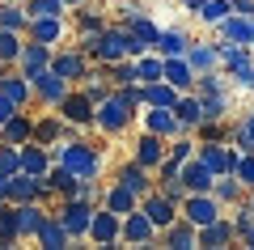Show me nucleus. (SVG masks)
<instances>
[{"instance_id": "obj_34", "label": "nucleus", "mask_w": 254, "mask_h": 250, "mask_svg": "<svg viewBox=\"0 0 254 250\" xmlns=\"http://www.w3.org/2000/svg\"><path fill=\"white\" fill-rule=\"evenodd\" d=\"M0 26H4V30H17V34H26V30H30V13H26V4H17V0H4V4H0Z\"/></svg>"}, {"instance_id": "obj_52", "label": "nucleus", "mask_w": 254, "mask_h": 250, "mask_svg": "<svg viewBox=\"0 0 254 250\" xmlns=\"http://www.w3.org/2000/svg\"><path fill=\"white\" fill-rule=\"evenodd\" d=\"M242 246H250V250H254V225H250V229L242 233Z\"/></svg>"}, {"instance_id": "obj_35", "label": "nucleus", "mask_w": 254, "mask_h": 250, "mask_svg": "<svg viewBox=\"0 0 254 250\" xmlns=\"http://www.w3.org/2000/svg\"><path fill=\"white\" fill-rule=\"evenodd\" d=\"M229 144H237L242 153H254V110H246V115L229 127Z\"/></svg>"}, {"instance_id": "obj_16", "label": "nucleus", "mask_w": 254, "mask_h": 250, "mask_svg": "<svg viewBox=\"0 0 254 250\" xmlns=\"http://www.w3.org/2000/svg\"><path fill=\"white\" fill-rule=\"evenodd\" d=\"M140 208L148 212V221H153L157 229H165V225H174V221H178V204H174V199H165L157 187L148 191L144 199H140Z\"/></svg>"}, {"instance_id": "obj_23", "label": "nucleus", "mask_w": 254, "mask_h": 250, "mask_svg": "<svg viewBox=\"0 0 254 250\" xmlns=\"http://www.w3.org/2000/svg\"><path fill=\"white\" fill-rule=\"evenodd\" d=\"M13 212H17V238L26 242V238H34L38 233V225H43V204L38 199H26V204H13Z\"/></svg>"}, {"instance_id": "obj_37", "label": "nucleus", "mask_w": 254, "mask_h": 250, "mask_svg": "<svg viewBox=\"0 0 254 250\" xmlns=\"http://www.w3.org/2000/svg\"><path fill=\"white\" fill-rule=\"evenodd\" d=\"M127 30H131V38H136V43H144L148 51H153V43L161 38V26H153V21H148V13H136V17L127 21Z\"/></svg>"}, {"instance_id": "obj_33", "label": "nucleus", "mask_w": 254, "mask_h": 250, "mask_svg": "<svg viewBox=\"0 0 254 250\" xmlns=\"http://www.w3.org/2000/svg\"><path fill=\"white\" fill-rule=\"evenodd\" d=\"M178 98H182V93L174 89L165 77H161V81H148V85H144V106H174Z\"/></svg>"}, {"instance_id": "obj_1", "label": "nucleus", "mask_w": 254, "mask_h": 250, "mask_svg": "<svg viewBox=\"0 0 254 250\" xmlns=\"http://www.w3.org/2000/svg\"><path fill=\"white\" fill-rule=\"evenodd\" d=\"M51 161L68 166L76 178H98V174H102V153H98V144H85L81 136L51 144Z\"/></svg>"}, {"instance_id": "obj_14", "label": "nucleus", "mask_w": 254, "mask_h": 250, "mask_svg": "<svg viewBox=\"0 0 254 250\" xmlns=\"http://www.w3.org/2000/svg\"><path fill=\"white\" fill-rule=\"evenodd\" d=\"M140 115H144V132H157V136H165V140L182 136V123H178V115H174V106H148V110H140Z\"/></svg>"}, {"instance_id": "obj_3", "label": "nucleus", "mask_w": 254, "mask_h": 250, "mask_svg": "<svg viewBox=\"0 0 254 250\" xmlns=\"http://www.w3.org/2000/svg\"><path fill=\"white\" fill-rule=\"evenodd\" d=\"M93 208L98 204H89V199H81V195H72V199H64L60 204V221H64V229L72 233V242H81V238H89V221H93Z\"/></svg>"}, {"instance_id": "obj_29", "label": "nucleus", "mask_w": 254, "mask_h": 250, "mask_svg": "<svg viewBox=\"0 0 254 250\" xmlns=\"http://www.w3.org/2000/svg\"><path fill=\"white\" fill-rule=\"evenodd\" d=\"M174 115H178L182 132H195V127H199V119H203V110H199V93H195V89L182 93V98L174 102Z\"/></svg>"}, {"instance_id": "obj_46", "label": "nucleus", "mask_w": 254, "mask_h": 250, "mask_svg": "<svg viewBox=\"0 0 254 250\" xmlns=\"http://www.w3.org/2000/svg\"><path fill=\"white\" fill-rule=\"evenodd\" d=\"M237 182H242L246 191H254V153H242V157H237Z\"/></svg>"}, {"instance_id": "obj_17", "label": "nucleus", "mask_w": 254, "mask_h": 250, "mask_svg": "<svg viewBox=\"0 0 254 250\" xmlns=\"http://www.w3.org/2000/svg\"><path fill=\"white\" fill-rule=\"evenodd\" d=\"M216 34L225 38V43H242L254 51V17H242V13H229L225 21L216 26Z\"/></svg>"}, {"instance_id": "obj_12", "label": "nucleus", "mask_w": 254, "mask_h": 250, "mask_svg": "<svg viewBox=\"0 0 254 250\" xmlns=\"http://www.w3.org/2000/svg\"><path fill=\"white\" fill-rule=\"evenodd\" d=\"M51 55H55V47H47V43H38V38H30V43H21L17 68L26 72V77H38V72L51 68Z\"/></svg>"}, {"instance_id": "obj_42", "label": "nucleus", "mask_w": 254, "mask_h": 250, "mask_svg": "<svg viewBox=\"0 0 254 250\" xmlns=\"http://www.w3.org/2000/svg\"><path fill=\"white\" fill-rule=\"evenodd\" d=\"M17 55H21V34L0 26V64H17Z\"/></svg>"}, {"instance_id": "obj_39", "label": "nucleus", "mask_w": 254, "mask_h": 250, "mask_svg": "<svg viewBox=\"0 0 254 250\" xmlns=\"http://www.w3.org/2000/svg\"><path fill=\"white\" fill-rule=\"evenodd\" d=\"M199 110H203V119H225L229 115V93H199ZM199 119V123H203Z\"/></svg>"}, {"instance_id": "obj_45", "label": "nucleus", "mask_w": 254, "mask_h": 250, "mask_svg": "<svg viewBox=\"0 0 254 250\" xmlns=\"http://www.w3.org/2000/svg\"><path fill=\"white\" fill-rule=\"evenodd\" d=\"M157 191H161L165 199H174L178 208H182V199L190 195V191H187V182H182V174H178V178H165V182H157Z\"/></svg>"}, {"instance_id": "obj_50", "label": "nucleus", "mask_w": 254, "mask_h": 250, "mask_svg": "<svg viewBox=\"0 0 254 250\" xmlns=\"http://www.w3.org/2000/svg\"><path fill=\"white\" fill-rule=\"evenodd\" d=\"M233 4V13H242V17H254V0H229Z\"/></svg>"}, {"instance_id": "obj_25", "label": "nucleus", "mask_w": 254, "mask_h": 250, "mask_svg": "<svg viewBox=\"0 0 254 250\" xmlns=\"http://www.w3.org/2000/svg\"><path fill=\"white\" fill-rule=\"evenodd\" d=\"M102 204H106L110 212L127 216V212H136V208H140V195H136V191H127L123 182H110V187L102 191Z\"/></svg>"}, {"instance_id": "obj_38", "label": "nucleus", "mask_w": 254, "mask_h": 250, "mask_svg": "<svg viewBox=\"0 0 254 250\" xmlns=\"http://www.w3.org/2000/svg\"><path fill=\"white\" fill-rule=\"evenodd\" d=\"M161 72H165V60H161L157 51L136 55V77H140V85H148V81H161Z\"/></svg>"}, {"instance_id": "obj_26", "label": "nucleus", "mask_w": 254, "mask_h": 250, "mask_svg": "<svg viewBox=\"0 0 254 250\" xmlns=\"http://www.w3.org/2000/svg\"><path fill=\"white\" fill-rule=\"evenodd\" d=\"M30 136H34V119H30L26 110H17L13 119H4V123H0V140H4V144H17V149H21Z\"/></svg>"}, {"instance_id": "obj_49", "label": "nucleus", "mask_w": 254, "mask_h": 250, "mask_svg": "<svg viewBox=\"0 0 254 250\" xmlns=\"http://www.w3.org/2000/svg\"><path fill=\"white\" fill-rule=\"evenodd\" d=\"M17 102H13V98H4V93H0V123H4V119H13V115H17Z\"/></svg>"}, {"instance_id": "obj_8", "label": "nucleus", "mask_w": 254, "mask_h": 250, "mask_svg": "<svg viewBox=\"0 0 254 250\" xmlns=\"http://www.w3.org/2000/svg\"><path fill=\"white\" fill-rule=\"evenodd\" d=\"M55 110H60L64 123L93 127V102H89V93H85V89H68V93H64V102H60Z\"/></svg>"}, {"instance_id": "obj_22", "label": "nucleus", "mask_w": 254, "mask_h": 250, "mask_svg": "<svg viewBox=\"0 0 254 250\" xmlns=\"http://www.w3.org/2000/svg\"><path fill=\"white\" fill-rule=\"evenodd\" d=\"M0 93H4V98H13L21 110L34 102V85H30L26 72H17V77H13V72H4V77H0Z\"/></svg>"}, {"instance_id": "obj_11", "label": "nucleus", "mask_w": 254, "mask_h": 250, "mask_svg": "<svg viewBox=\"0 0 254 250\" xmlns=\"http://www.w3.org/2000/svg\"><path fill=\"white\" fill-rule=\"evenodd\" d=\"M115 182H123L127 191H136L140 199H144L148 191L157 187V178H153V170H144V166H140L136 157H131V161H123V166H119V170H115Z\"/></svg>"}, {"instance_id": "obj_2", "label": "nucleus", "mask_w": 254, "mask_h": 250, "mask_svg": "<svg viewBox=\"0 0 254 250\" xmlns=\"http://www.w3.org/2000/svg\"><path fill=\"white\" fill-rule=\"evenodd\" d=\"M136 115H140V110L131 106L123 93L110 89L106 98L93 106V127H98V132H106V136H119V132H127V127H131V119H136Z\"/></svg>"}, {"instance_id": "obj_10", "label": "nucleus", "mask_w": 254, "mask_h": 250, "mask_svg": "<svg viewBox=\"0 0 254 250\" xmlns=\"http://www.w3.org/2000/svg\"><path fill=\"white\" fill-rule=\"evenodd\" d=\"M51 72H60L68 85H76V81H85V72H89V55H85L81 47L55 51V55H51Z\"/></svg>"}, {"instance_id": "obj_53", "label": "nucleus", "mask_w": 254, "mask_h": 250, "mask_svg": "<svg viewBox=\"0 0 254 250\" xmlns=\"http://www.w3.org/2000/svg\"><path fill=\"white\" fill-rule=\"evenodd\" d=\"M199 4L203 0H182V9H190V13H199Z\"/></svg>"}, {"instance_id": "obj_43", "label": "nucleus", "mask_w": 254, "mask_h": 250, "mask_svg": "<svg viewBox=\"0 0 254 250\" xmlns=\"http://www.w3.org/2000/svg\"><path fill=\"white\" fill-rule=\"evenodd\" d=\"M26 13L30 17H64L68 4L64 0H26Z\"/></svg>"}, {"instance_id": "obj_30", "label": "nucleus", "mask_w": 254, "mask_h": 250, "mask_svg": "<svg viewBox=\"0 0 254 250\" xmlns=\"http://www.w3.org/2000/svg\"><path fill=\"white\" fill-rule=\"evenodd\" d=\"M30 38H38V43H47V47H55L64 38V17H30V30H26Z\"/></svg>"}, {"instance_id": "obj_31", "label": "nucleus", "mask_w": 254, "mask_h": 250, "mask_svg": "<svg viewBox=\"0 0 254 250\" xmlns=\"http://www.w3.org/2000/svg\"><path fill=\"white\" fill-rule=\"evenodd\" d=\"M212 195H216L220 208H229V204H242L246 187L237 182V174H216V182H212Z\"/></svg>"}, {"instance_id": "obj_48", "label": "nucleus", "mask_w": 254, "mask_h": 250, "mask_svg": "<svg viewBox=\"0 0 254 250\" xmlns=\"http://www.w3.org/2000/svg\"><path fill=\"white\" fill-rule=\"evenodd\" d=\"M250 225H254V216H250V208L242 204V208H237V216H233V229H237V242H242V233L250 229Z\"/></svg>"}, {"instance_id": "obj_15", "label": "nucleus", "mask_w": 254, "mask_h": 250, "mask_svg": "<svg viewBox=\"0 0 254 250\" xmlns=\"http://www.w3.org/2000/svg\"><path fill=\"white\" fill-rule=\"evenodd\" d=\"M165 153H170L165 136H157V132H140V140H136V153H131V157H136L140 166H144V170H157Z\"/></svg>"}, {"instance_id": "obj_47", "label": "nucleus", "mask_w": 254, "mask_h": 250, "mask_svg": "<svg viewBox=\"0 0 254 250\" xmlns=\"http://www.w3.org/2000/svg\"><path fill=\"white\" fill-rule=\"evenodd\" d=\"M229 77H233V85H237V89H250V93H254V55L242 64V68H233Z\"/></svg>"}, {"instance_id": "obj_5", "label": "nucleus", "mask_w": 254, "mask_h": 250, "mask_svg": "<svg viewBox=\"0 0 254 250\" xmlns=\"http://www.w3.org/2000/svg\"><path fill=\"white\" fill-rule=\"evenodd\" d=\"M119 238H123V216L110 212L106 204L93 208V221H89V242H98V246H119Z\"/></svg>"}, {"instance_id": "obj_44", "label": "nucleus", "mask_w": 254, "mask_h": 250, "mask_svg": "<svg viewBox=\"0 0 254 250\" xmlns=\"http://www.w3.org/2000/svg\"><path fill=\"white\" fill-rule=\"evenodd\" d=\"M17 170H21V149L0 140V174H17Z\"/></svg>"}, {"instance_id": "obj_13", "label": "nucleus", "mask_w": 254, "mask_h": 250, "mask_svg": "<svg viewBox=\"0 0 254 250\" xmlns=\"http://www.w3.org/2000/svg\"><path fill=\"white\" fill-rule=\"evenodd\" d=\"M161 246H170V250H195V246H199V229L178 212V221L161 229Z\"/></svg>"}, {"instance_id": "obj_28", "label": "nucleus", "mask_w": 254, "mask_h": 250, "mask_svg": "<svg viewBox=\"0 0 254 250\" xmlns=\"http://www.w3.org/2000/svg\"><path fill=\"white\" fill-rule=\"evenodd\" d=\"M21 170L26 174H47L51 170V149L38 144V140H26L21 144Z\"/></svg>"}, {"instance_id": "obj_24", "label": "nucleus", "mask_w": 254, "mask_h": 250, "mask_svg": "<svg viewBox=\"0 0 254 250\" xmlns=\"http://www.w3.org/2000/svg\"><path fill=\"white\" fill-rule=\"evenodd\" d=\"M182 182H187V191H212L216 174H212V166H208V161L190 157V161H182Z\"/></svg>"}, {"instance_id": "obj_19", "label": "nucleus", "mask_w": 254, "mask_h": 250, "mask_svg": "<svg viewBox=\"0 0 254 250\" xmlns=\"http://www.w3.org/2000/svg\"><path fill=\"white\" fill-rule=\"evenodd\" d=\"M233 242H237V229H233V221H225V216H216L212 225H199V246L225 250V246H233Z\"/></svg>"}, {"instance_id": "obj_4", "label": "nucleus", "mask_w": 254, "mask_h": 250, "mask_svg": "<svg viewBox=\"0 0 254 250\" xmlns=\"http://www.w3.org/2000/svg\"><path fill=\"white\" fill-rule=\"evenodd\" d=\"M119 242H123V246H157V242H161V229L148 221L144 208H136V212L123 216V238Z\"/></svg>"}, {"instance_id": "obj_36", "label": "nucleus", "mask_w": 254, "mask_h": 250, "mask_svg": "<svg viewBox=\"0 0 254 250\" xmlns=\"http://www.w3.org/2000/svg\"><path fill=\"white\" fill-rule=\"evenodd\" d=\"M106 26H110V21L102 17L98 9H85V4L76 9V38H93V34H102Z\"/></svg>"}, {"instance_id": "obj_32", "label": "nucleus", "mask_w": 254, "mask_h": 250, "mask_svg": "<svg viewBox=\"0 0 254 250\" xmlns=\"http://www.w3.org/2000/svg\"><path fill=\"white\" fill-rule=\"evenodd\" d=\"M187 47H190L187 30H161V38L153 43V51L161 55V60H170V55H187Z\"/></svg>"}, {"instance_id": "obj_55", "label": "nucleus", "mask_w": 254, "mask_h": 250, "mask_svg": "<svg viewBox=\"0 0 254 250\" xmlns=\"http://www.w3.org/2000/svg\"><path fill=\"white\" fill-rule=\"evenodd\" d=\"M246 208H250V216H254V191H250V199H246Z\"/></svg>"}, {"instance_id": "obj_51", "label": "nucleus", "mask_w": 254, "mask_h": 250, "mask_svg": "<svg viewBox=\"0 0 254 250\" xmlns=\"http://www.w3.org/2000/svg\"><path fill=\"white\" fill-rule=\"evenodd\" d=\"M9 199V174H0V204Z\"/></svg>"}, {"instance_id": "obj_54", "label": "nucleus", "mask_w": 254, "mask_h": 250, "mask_svg": "<svg viewBox=\"0 0 254 250\" xmlns=\"http://www.w3.org/2000/svg\"><path fill=\"white\" fill-rule=\"evenodd\" d=\"M64 4H68V9H81V4H85V0H64Z\"/></svg>"}, {"instance_id": "obj_56", "label": "nucleus", "mask_w": 254, "mask_h": 250, "mask_svg": "<svg viewBox=\"0 0 254 250\" xmlns=\"http://www.w3.org/2000/svg\"><path fill=\"white\" fill-rule=\"evenodd\" d=\"M0 77H4V64H0Z\"/></svg>"}, {"instance_id": "obj_41", "label": "nucleus", "mask_w": 254, "mask_h": 250, "mask_svg": "<svg viewBox=\"0 0 254 250\" xmlns=\"http://www.w3.org/2000/svg\"><path fill=\"white\" fill-rule=\"evenodd\" d=\"M136 60H131V55H127V60H115V64H110V85H115V89H119V85H136Z\"/></svg>"}, {"instance_id": "obj_57", "label": "nucleus", "mask_w": 254, "mask_h": 250, "mask_svg": "<svg viewBox=\"0 0 254 250\" xmlns=\"http://www.w3.org/2000/svg\"><path fill=\"white\" fill-rule=\"evenodd\" d=\"M17 4H26V0H17Z\"/></svg>"}, {"instance_id": "obj_21", "label": "nucleus", "mask_w": 254, "mask_h": 250, "mask_svg": "<svg viewBox=\"0 0 254 250\" xmlns=\"http://www.w3.org/2000/svg\"><path fill=\"white\" fill-rule=\"evenodd\" d=\"M161 77L170 81L178 93H190V89H195V68L187 64V55H170V60H165V72H161Z\"/></svg>"}, {"instance_id": "obj_20", "label": "nucleus", "mask_w": 254, "mask_h": 250, "mask_svg": "<svg viewBox=\"0 0 254 250\" xmlns=\"http://www.w3.org/2000/svg\"><path fill=\"white\" fill-rule=\"evenodd\" d=\"M47 187H51V195L60 199H72L76 191H81V178H76L68 166H60V161H51V170H47Z\"/></svg>"}, {"instance_id": "obj_40", "label": "nucleus", "mask_w": 254, "mask_h": 250, "mask_svg": "<svg viewBox=\"0 0 254 250\" xmlns=\"http://www.w3.org/2000/svg\"><path fill=\"white\" fill-rule=\"evenodd\" d=\"M229 13H233V4H229V0H203L195 17H199L203 26H220V21H225Z\"/></svg>"}, {"instance_id": "obj_27", "label": "nucleus", "mask_w": 254, "mask_h": 250, "mask_svg": "<svg viewBox=\"0 0 254 250\" xmlns=\"http://www.w3.org/2000/svg\"><path fill=\"white\" fill-rule=\"evenodd\" d=\"M187 64L195 68V77H199V72L220 68V51H216V43H195V38H190V47H187Z\"/></svg>"}, {"instance_id": "obj_18", "label": "nucleus", "mask_w": 254, "mask_h": 250, "mask_svg": "<svg viewBox=\"0 0 254 250\" xmlns=\"http://www.w3.org/2000/svg\"><path fill=\"white\" fill-rule=\"evenodd\" d=\"M34 242H38V246H47V250H64V246H72V233L64 229V221L55 212H47L43 225H38V233H34Z\"/></svg>"}, {"instance_id": "obj_9", "label": "nucleus", "mask_w": 254, "mask_h": 250, "mask_svg": "<svg viewBox=\"0 0 254 250\" xmlns=\"http://www.w3.org/2000/svg\"><path fill=\"white\" fill-rule=\"evenodd\" d=\"M30 85H34V102H43V106H51V110L64 102V93L72 89V85H68L60 72H51V68L38 72V77H30Z\"/></svg>"}, {"instance_id": "obj_7", "label": "nucleus", "mask_w": 254, "mask_h": 250, "mask_svg": "<svg viewBox=\"0 0 254 250\" xmlns=\"http://www.w3.org/2000/svg\"><path fill=\"white\" fill-rule=\"evenodd\" d=\"M182 216H187L190 225H195V229H199V225H212L220 216V204H216V195H212V191H190L187 199H182V208H178Z\"/></svg>"}, {"instance_id": "obj_6", "label": "nucleus", "mask_w": 254, "mask_h": 250, "mask_svg": "<svg viewBox=\"0 0 254 250\" xmlns=\"http://www.w3.org/2000/svg\"><path fill=\"white\" fill-rule=\"evenodd\" d=\"M127 43H131V34H127V26H106L98 34V51H93V64H115V60H127Z\"/></svg>"}]
</instances>
